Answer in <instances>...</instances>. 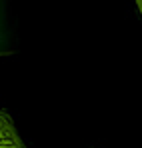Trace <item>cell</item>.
Segmentation results:
<instances>
[{"instance_id": "cell-1", "label": "cell", "mask_w": 142, "mask_h": 148, "mask_svg": "<svg viewBox=\"0 0 142 148\" xmlns=\"http://www.w3.org/2000/svg\"><path fill=\"white\" fill-rule=\"evenodd\" d=\"M0 148H28L14 120L4 110H0Z\"/></svg>"}, {"instance_id": "cell-2", "label": "cell", "mask_w": 142, "mask_h": 148, "mask_svg": "<svg viewBox=\"0 0 142 148\" xmlns=\"http://www.w3.org/2000/svg\"><path fill=\"white\" fill-rule=\"evenodd\" d=\"M14 52V34L10 26L8 0H0V56Z\"/></svg>"}]
</instances>
